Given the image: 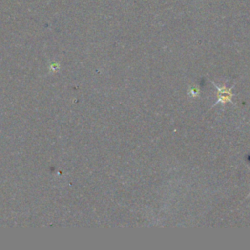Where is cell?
Here are the masks:
<instances>
[{"label": "cell", "mask_w": 250, "mask_h": 250, "mask_svg": "<svg viewBox=\"0 0 250 250\" xmlns=\"http://www.w3.org/2000/svg\"><path fill=\"white\" fill-rule=\"evenodd\" d=\"M247 168H248V169H249V171H250V167H248V166H247ZM248 196H250V192H249V193H248V195H247V196H246V198H247V197H248Z\"/></svg>", "instance_id": "7a4b0ae2"}, {"label": "cell", "mask_w": 250, "mask_h": 250, "mask_svg": "<svg viewBox=\"0 0 250 250\" xmlns=\"http://www.w3.org/2000/svg\"><path fill=\"white\" fill-rule=\"evenodd\" d=\"M212 84L215 86V88L217 89V101L216 103L211 106V108H213L215 105L217 104H225L228 102L231 103L232 104H235L234 102H232V98L234 96V94L232 93V89L234 88V85H232L230 88H227L226 86H218L215 84V82L212 81Z\"/></svg>", "instance_id": "6da1fadb"}]
</instances>
